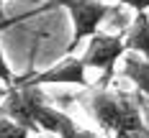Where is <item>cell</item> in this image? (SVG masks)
Segmentation results:
<instances>
[{
  "label": "cell",
  "mask_w": 149,
  "mask_h": 138,
  "mask_svg": "<svg viewBox=\"0 0 149 138\" xmlns=\"http://www.w3.org/2000/svg\"><path fill=\"white\" fill-rule=\"evenodd\" d=\"M121 64H123L121 74L126 77V79H129L141 95H149V61L141 59V56L134 54V51H129V54L123 56Z\"/></svg>",
  "instance_id": "52a82bcc"
},
{
  "label": "cell",
  "mask_w": 149,
  "mask_h": 138,
  "mask_svg": "<svg viewBox=\"0 0 149 138\" xmlns=\"http://www.w3.org/2000/svg\"><path fill=\"white\" fill-rule=\"evenodd\" d=\"M31 133L26 128H21L18 123H13L10 118L0 115V138H29Z\"/></svg>",
  "instance_id": "ba28073f"
},
{
  "label": "cell",
  "mask_w": 149,
  "mask_h": 138,
  "mask_svg": "<svg viewBox=\"0 0 149 138\" xmlns=\"http://www.w3.org/2000/svg\"><path fill=\"white\" fill-rule=\"evenodd\" d=\"M126 138H149V128H141V130H136V133H131Z\"/></svg>",
  "instance_id": "8fae6325"
},
{
  "label": "cell",
  "mask_w": 149,
  "mask_h": 138,
  "mask_svg": "<svg viewBox=\"0 0 149 138\" xmlns=\"http://www.w3.org/2000/svg\"><path fill=\"white\" fill-rule=\"evenodd\" d=\"M54 3L67 8L70 21H72V38L67 44V56H72V51L82 41H90L95 36L111 13V5L105 0H54Z\"/></svg>",
  "instance_id": "277c9868"
},
{
  "label": "cell",
  "mask_w": 149,
  "mask_h": 138,
  "mask_svg": "<svg viewBox=\"0 0 149 138\" xmlns=\"http://www.w3.org/2000/svg\"><path fill=\"white\" fill-rule=\"evenodd\" d=\"M126 54H129V46H126L123 31L121 33H103V31H98L88 41V46H85L82 61H85L88 69L100 72V87H108L113 74H116V64L123 61Z\"/></svg>",
  "instance_id": "7a4b0ae2"
},
{
  "label": "cell",
  "mask_w": 149,
  "mask_h": 138,
  "mask_svg": "<svg viewBox=\"0 0 149 138\" xmlns=\"http://www.w3.org/2000/svg\"><path fill=\"white\" fill-rule=\"evenodd\" d=\"M15 82H18V77L13 74L10 64H8L5 54H3V49H0V84H5V87H15Z\"/></svg>",
  "instance_id": "9c48e42d"
},
{
  "label": "cell",
  "mask_w": 149,
  "mask_h": 138,
  "mask_svg": "<svg viewBox=\"0 0 149 138\" xmlns=\"http://www.w3.org/2000/svg\"><path fill=\"white\" fill-rule=\"evenodd\" d=\"M0 3H5V0H0Z\"/></svg>",
  "instance_id": "7c38bea8"
},
{
  "label": "cell",
  "mask_w": 149,
  "mask_h": 138,
  "mask_svg": "<svg viewBox=\"0 0 149 138\" xmlns=\"http://www.w3.org/2000/svg\"><path fill=\"white\" fill-rule=\"evenodd\" d=\"M15 87L21 90V95H23V100H26V105L31 110V118H33L39 130L54 133L57 138H77V133H80L77 123L67 113H62V110H57L44 97L41 87H31V84H21V82H15Z\"/></svg>",
  "instance_id": "3957f363"
},
{
  "label": "cell",
  "mask_w": 149,
  "mask_h": 138,
  "mask_svg": "<svg viewBox=\"0 0 149 138\" xmlns=\"http://www.w3.org/2000/svg\"><path fill=\"white\" fill-rule=\"evenodd\" d=\"M123 36H126L129 51H134L149 61V13H136L129 28H123Z\"/></svg>",
  "instance_id": "8992f818"
},
{
  "label": "cell",
  "mask_w": 149,
  "mask_h": 138,
  "mask_svg": "<svg viewBox=\"0 0 149 138\" xmlns=\"http://www.w3.org/2000/svg\"><path fill=\"white\" fill-rule=\"evenodd\" d=\"M21 84L31 87H49V84H72V87H90L88 84V67L82 56H64L54 67H49L39 74H26L18 77Z\"/></svg>",
  "instance_id": "5b68a950"
},
{
  "label": "cell",
  "mask_w": 149,
  "mask_h": 138,
  "mask_svg": "<svg viewBox=\"0 0 149 138\" xmlns=\"http://www.w3.org/2000/svg\"><path fill=\"white\" fill-rule=\"evenodd\" d=\"M80 105L88 110V115L103 128L108 136L113 138H126L147 128L141 123V113H139V105L131 95H123V92H113L108 87H90L85 95L77 97Z\"/></svg>",
  "instance_id": "6da1fadb"
},
{
  "label": "cell",
  "mask_w": 149,
  "mask_h": 138,
  "mask_svg": "<svg viewBox=\"0 0 149 138\" xmlns=\"http://www.w3.org/2000/svg\"><path fill=\"white\" fill-rule=\"evenodd\" d=\"M116 3L131 8L134 13H149V0H116Z\"/></svg>",
  "instance_id": "30bf717a"
}]
</instances>
